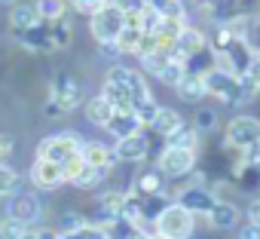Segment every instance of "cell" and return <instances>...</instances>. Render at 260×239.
Segmentation results:
<instances>
[{
  "instance_id": "obj_28",
  "label": "cell",
  "mask_w": 260,
  "mask_h": 239,
  "mask_svg": "<svg viewBox=\"0 0 260 239\" xmlns=\"http://www.w3.org/2000/svg\"><path fill=\"white\" fill-rule=\"evenodd\" d=\"M138 190H141L144 196H162V190H166L162 172H144V175L138 178Z\"/></svg>"
},
{
  "instance_id": "obj_31",
  "label": "cell",
  "mask_w": 260,
  "mask_h": 239,
  "mask_svg": "<svg viewBox=\"0 0 260 239\" xmlns=\"http://www.w3.org/2000/svg\"><path fill=\"white\" fill-rule=\"evenodd\" d=\"M236 178H239V184L242 187H260V166H245V163H239V169H236Z\"/></svg>"
},
{
  "instance_id": "obj_15",
  "label": "cell",
  "mask_w": 260,
  "mask_h": 239,
  "mask_svg": "<svg viewBox=\"0 0 260 239\" xmlns=\"http://www.w3.org/2000/svg\"><path fill=\"white\" fill-rule=\"evenodd\" d=\"M113 151L110 147H104L101 141H86L83 144V163L86 166H95V169H101V172H107L110 166H113Z\"/></svg>"
},
{
  "instance_id": "obj_35",
  "label": "cell",
  "mask_w": 260,
  "mask_h": 239,
  "mask_svg": "<svg viewBox=\"0 0 260 239\" xmlns=\"http://www.w3.org/2000/svg\"><path fill=\"white\" fill-rule=\"evenodd\" d=\"M172 55L166 52V49H156V52H150V55H144L141 58V65H144V71H153V74H159L162 68H166V62H169Z\"/></svg>"
},
{
  "instance_id": "obj_5",
  "label": "cell",
  "mask_w": 260,
  "mask_h": 239,
  "mask_svg": "<svg viewBox=\"0 0 260 239\" xmlns=\"http://www.w3.org/2000/svg\"><path fill=\"white\" fill-rule=\"evenodd\" d=\"M104 83L122 86V89L128 92V98H132V110H135L141 101H147V98H150V89H147L144 77H141L138 71H132V68H125V65H113V68L107 71V80H104Z\"/></svg>"
},
{
  "instance_id": "obj_9",
  "label": "cell",
  "mask_w": 260,
  "mask_h": 239,
  "mask_svg": "<svg viewBox=\"0 0 260 239\" xmlns=\"http://www.w3.org/2000/svg\"><path fill=\"white\" fill-rule=\"evenodd\" d=\"M205 49V37H202V31H196V28H181V34L175 37V43L169 46V55L172 58H181V62H187V58H193V55H199Z\"/></svg>"
},
{
  "instance_id": "obj_47",
  "label": "cell",
  "mask_w": 260,
  "mask_h": 239,
  "mask_svg": "<svg viewBox=\"0 0 260 239\" xmlns=\"http://www.w3.org/2000/svg\"><path fill=\"white\" fill-rule=\"evenodd\" d=\"M58 113H61V110H58V107L49 101V104H46V116H58Z\"/></svg>"
},
{
  "instance_id": "obj_19",
  "label": "cell",
  "mask_w": 260,
  "mask_h": 239,
  "mask_svg": "<svg viewBox=\"0 0 260 239\" xmlns=\"http://www.w3.org/2000/svg\"><path fill=\"white\" fill-rule=\"evenodd\" d=\"M86 116H89V123H95V126H107L110 123V116H113V104L104 98V95H95L89 104H86Z\"/></svg>"
},
{
  "instance_id": "obj_11",
  "label": "cell",
  "mask_w": 260,
  "mask_h": 239,
  "mask_svg": "<svg viewBox=\"0 0 260 239\" xmlns=\"http://www.w3.org/2000/svg\"><path fill=\"white\" fill-rule=\"evenodd\" d=\"M150 144L147 138L138 132V135H128V138H116V147H113V157L122 160V163H141L147 157Z\"/></svg>"
},
{
  "instance_id": "obj_37",
  "label": "cell",
  "mask_w": 260,
  "mask_h": 239,
  "mask_svg": "<svg viewBox=\"0 0 260 239\" xmlns=\"http://www.w3.org/2000/svg\"><path fill=\"white\" fill-rule=\"evenodd\" d=\"M110 4H113L119 13H125V16H138V13L144 10V0H110Z\"/></svg>"
},
{
  "instance_id": "obj_8",
  "label": "cell",
  "mask_w": 260,
  "mask_h": 239,
  "mask_svg": "<svg viewBox=\"0 0 260 239\" xmlns=\"http://www.w3.org/2000/svg\"><path fill=\"white\" fill-rule=\"evenodd\" d=\"M196 166V151H181V147H166L162 157H159V172L162 175H172V178H181V175H190Z\"/></svg>"
},
{
  "instance_id": "obj_21",
  "label": "cell",
  "mask_w": 260,
  "mask_h": 239,
  "mask_svg": "<svg viewBox=\"0 0 260 239\" xmlns=\"http://www.w3.org/2000/svg\"><path fill=\"white\" fill-rule=\"evenodd\" d=\"M10 25H13V31H28V28H34V25H40V16H37V10L34 7H13V13H10Z\"/></svg>"
},
{
  "instance_id": "obj_43",
  "label": "cell",
  "mask_w": 260,
  "mask_h": 239,
  "mask_svg": "<svg viewBox=\"0 0 260 239\" xmlns=\"http://www.w3.org/2000/svg\"><path fill=\"white\" fill-rule=\"evenodd\" d=\"M245 74H248V77L257 83V89H260V55H254V58H251V65H248V71H245Z\"/></svg>"
},
{
  "instance_id": "obj_42",
  "label": "cell",
  "mask_w": 260,
  "mask_h": 239,
  "mask_svg": "<svg viewBox=\"0 0 260 239\" xmlns=\"http://www.w3.org/2000/svg\"><path fill=\"white\" fill-rule=\"evenodd\" d=\"M10 154H13V138L0 132V166H4V163L10 160Z\"/></svg>"
},
{
  "instance_id": "obj_36",
  "label": "cell",
  "mask_w": 260,
  "mask_h": 239,
  "mask_svg": "<svg viewBox=\"0 0 260 239\" xmlns=\"http://www.w3.org/2000/svg\"><path fill=\"white\" fill-rule=\"evenodd\" d=\"M236 77H239V92H242V104H245V101H251L260 89H257V83H254L248 74H236Z\"/></svg>"
},
{
  "instance_id": "obj_32",
  "label": "cell",
  "mask_w": 260,
  "mask_h": 239,
  "mask_svg": "<svg viewBox=\"0 0 260 239\" xmlns=\"http://www.w3.org/2000/svg\"><path fill=\"white\" fill-rule=\"evenodd\" d=\"M25 230L28 227L22 221H16V218H4V221H0V239H22Z\"/></svg>"
},
{
  "instance_id": "obj_44",
  "label": "cell",
  "mask_w": 260,
  "mask_h": 239,
  "mask_svg": "<svg viewBox=\"0 0 260 239\" xmlns=\"http://www.w3.org/2000/svg\"><path fill=\"white\" fill-rule=\"evenodd\" d=\"M239 239H260V227L257 224H245L239 230Z\"/></svg>"
},
{
  "instance_id": "obj_39",
  "label": "cell",
  "mask_w": 260,
  "mask_h": 239,
  "mask_svg": "<svg viewBox=\"0 0 260 239\" xmlns=\"http://www.w3.org/2000/svg\"><path fill=\"white\" fill-rule=\"evenodd\" d=\"M214 123H217V113H214V110H199V113H196V132H199V129L208 132V129H214Z\"/></svg>"
},
{
  "instance_id": "obj_17",
  "label": "cell",
  "mask_w": 260,
  "mask_h": 239,
  "mask_svg": "<svg viewBox=\"0 0 260 239\" xmlns=\"http://www.w3.org/2000/svg\"><path fill=\"white\" fill-rule=\"evenodd\" d=\"M141 37H144V31L138 28V22H135V16H125V28L119 31V37H116V52H135L138 49V43H141Z\"/></svg>"
},
{
  "instance_id": "obj_50",
  "label": "cell",
  "mask_w": 260,
  "mask_h": 239,
  "mask_svg": "<svg viewBox=\"0 0 260 239\" xmlns=\"http://www.w3.org/2000/svg\"><path fill=\"white\" fill-rule=\"evenodd\" d=\"M147 239H166V236H159V233H153V236H147Z\"/></svg>"
},
{
  "instance_id": "obj_13",
  "label": "cell",
  "mask_w": 260,
  "mask_h": 239,
  "mask_svg": "<svg viewBox=\"0 0 260 239\" xmlns=\"http://www.w3.org/2000/svg\"><path fill=\"white\" fill-rule=\"evenodd\" d=\"M10 218L22 221L25 227H28V224H37V221L43 218V205H40V199H37L34 193H22V196L13 199V212H10Z\"/></svg>"
},
{
  "instance_id": "obj_1",
  "label": "cell",
  "mask_w": 260,
  "mask_h": 239,
  "mask_svg": "<svg viewBox=\"0 0 260 239\" xmlns=\"http://www.w3.org/2000/svg\"><path fill=\"white\" fill-rule=\"evenodd\" d=\"M153 224H156V233L166 239H190L193 233V215L178 202H169L166 208H159Z\"/></svg>"
},
{
  "instance_id": "obj_16",
  "label": "cell",
  "mask_w": 260,
  "mask_h": 239,
  "mask_svg": "<svg viewBox=\"0 0 260 239\" xmlns=\"http://www.w3.org/2000/svg\"><path fill=\"white\" fill-rule=\"evenodd\" d=\"M205 218H208V224H211L214 230H233L236 221H239V208H236L233 202H220V199H217Z\"/></svg>"
},
{
  "instance_id": "obj_38",
  "label": "cell",
  "mask_w": 260,
  "mask_h": 239,
  "mask_svg": "<svg viewBox=\"0 0 260 239\" xmlns=\"http://www.w3.org/2000/svg\"><path fill=\"white\" fill-rule=\"evenodd\" d=\"M156 49H162V46H159V40H156L153 34H144V37H141V43H138V49H135V55H138V58H144V55H150V52H156Z\"/></svg>"
},
{
  "instance_id": "obj_18",
  "label": "cell",
  "mask_w": 260,
  "mask_h": 239,
  "mask_svg": "<svg viewBox=\"0 0 260 239\" xmlns=\"http://www.w3.org/2000/svg\"><path fill=\"white\" fill-rule=\"evenodd\" d=\"M175 89H178V95H181L184 101H190V104H193V101H202V98L208 95V92H205V80H202V74H184V77L178 80Z\"/></svg>"
},
{
  "instance_id": "obj_29",
  "label": "cell",
  "mask_w": 260,
  "mask_h": 239,
  "mask_svg": "<svg viewBox=\"0 0 260 239\" xmlns=\"http://www.w3.org/2000/svg\"><path fill=\"white\" fill-rule=\"evenodd\" d=\"M184 74H187L184 62H181V58H169V62H166V68H162V71H159L156 77H159V80H162L166 86H178V80H181Z\"/></svg>"
},
{
  "instance_id": "obj_7",
  "label": "cell",
  "mask_w": 260,
  "mask_h": 239,
  "mask_svg": "<svg viewBox=\"0 0 260 239\" xmlns=\"http://www.w3.org/2000/svg\"><path fill=\"white\" fill-rule=\"evenodd\" d=\"M80 98H83V86L71 74H55V80H52V98L49 101L61 113H68V110H74L80 104Z\"/></svg>"
},
{
  "instance_id": "obj_33",
  "label": "cell",
  "mask_w": 260,
  "mask_h": 239,
  "mask_svg": "<svg viewBox=\"0 0 260 239\" xmlns=\"http://www.w3.org/2000/svg\"><path fill=\"white\" fill-rule=\"evenodd\" d=\"M156 113H159V104L153 101V95H150L147 101H141V104L135 107V116L141 120V126H150L153 120H156Z\"/></svg>"
},
{
  "instance_id": "obj_49",
  "label": "cell",
  "mask_w": 260,
  "mask_h": 239,
  "mask_svg": "<svg viewBox=\"0 0 260 239\" xmlns=\"http://www.w3.org/2000/svg\"><path fill=\"white\" fill-rule=\"evenodd\" d=\"M0 7H16V0H0Z\"/></svg>"
},
{
  "instance_id": "obj_3",
  "label": "cell",
  "mask_w": 260,
  "mask_h": 239,
  "mask_svg": "<svg viewBox=\"0 0 260 239\" xmlns=\"http://www.w3.org/2000/svg\"><path fill=\"white\" fill-rule=\"evenodd\" d=\"M122 28H125V13H119L110 0H107V7H101V10L92 16V34H95V40H98L101 46L116 43V37H119Z\"/></svg>"
},
{
  "instance_id": "obj_45",
  "label": "cell",
  "mask_w": 260,
  "mask_h": 239,
  "mask_svg": "<svg viewBox=\"0 0 260 239\" xmlns=\"http://www.w3.org/2000/svg\"><path fill=\"white\" fill-rule=\"evenodd\" d=\"M248 224H257V227H260V199H254V202L248 205Z\"/></svg>"
},
{
  "instance_id": "obj_25",
  "label": "cell",
  "mask_w": 260,
  "mask_h": 239,
  "mask_svg": "<svg viewBox=\"0 0 260 239\" xmlns=\"http://www.w3.org/2000/svg\"><path fill=\"white\" fill-rule=\"evenodd\" d=\"M40 22H58L64 19V0H37L34 4Z\"/></svg>"
},
{
  "instance_id": "obj_2",
  "label": "cell",
  "mask_w": 260,
  "mask_h": 239,
  "mask_svg": "<svg viewBox=\"0 0 260 239\" xmlns=\"http://www.w3.org/2000/svg\"><path fill=\"white\" fill-rule=\"evenodd\" d=\"M83 144H86V141H80L74 132H61V135H52V138L40 141L37 160H49V163H55V166H64V163H71L74 157L83 154Z\"/></svg>"
},
{
  "instance_id": "obj_14",
  "label": "cell",
  "mask_w": 260,
  "mask_h": 239,
  "mask_svg": "<svg viewBox=\"0 0 260 239\" xmlns=\"http://www.w3.org/2000/svg\"><path fill=\"white\" fill-rule=\"evenodd\" d=\"M104 129H110L116 138H128V135H138L141 132V120L135 116V110H113L110 123Z\"/></svg>"
},
{
  "instance_id": "obj_30",
  "label": "cell",
  "mask_w": 260,
  "mask_h": 239,
  "mask_svg": "<svg viewBox=\"0 0 260 239\" xmlns=\"http://www.w3.org/2000/svg\"><path fill=\"white\" fill-rule=\"evenodd\" d=\"M80 227H86V218H83L80 212H64V215L58 218V224H55V230H58L61 236H68V233H77Z\"/></svg>"
},
{
  "instance_id": "obj_34",
  "label": "cell",
  "mask_w": 260,
  "mask_h": 239,
  "mask_svg": "<svg viewBox=\"0 0 260 239\" xmlns=\"http://www.w3.org/2000/svg\"><path fill=\"white\" fill-rule=\"evenodd\" d=\"M16 187H19V175L4 163L0 166V196H10V193H16Z\"/></svg>"
},
{
  "instance_id": "obj_4",
  "label": "cell",
  "mask_w": 260,
  "mask_h": 239,
  "mask_svg": "<svg viewBox=\"0 0 260 239\" xmlns=\"http://www.w3.org/2000/svg\"><path fill=\"white\" fill-rule=\"evenodd\" d=\"M202 80H205V92L217 95L226 104H242V92H239V77L236 74H230V71L214 65V68H208L202 74Z\"/></svg>"
},
{
  "instance_id": "obj_6",
  "label": "cell",
  "mask_w": 260,
  "mask_h": 239,
  "mask_svg": "<svg viewBox=\"0 0 260 239\" xmlns=\"http://www.w3.org/2000/svg\"><path fill=\"white\" fill-rule=\"evenodd\" d=\"M226 144L236 151H248L254 144H260V120L257 116H236L226 126Z\"/></svg>"
},
{
  "instance_id": "obj_26",
  "label": "cell",
  "mask_w": 260,
  "mask_h": 239,
  "mask_svg": "<svg viewBox=\"0 0 260 239\" xmlns=\"http://www.w3.org/2000/svg\"><path fill=\"white\" fill-rule=\"evenodd\" d=\"M101 95L113 104V110H132V98H128V92H125L122 86L104 83V92H101Z\"/></svg>"
},
{
  "instance_id": "obj_20",
  "label": "cell",
  "mask_w": 260,
  "mask_h": 239,
  "mask_svg": "<svg viewBox=\"0 0 260 239\" xmlns=\"http://www.w3.org/2000/svg\"><path fill=\"white\" fill-rule=\"evenodd\" d=\"M166 141H169V147H181V151H196V144H199V132L193 129V126H178L172 135H166Z\"/></svg>"
},
{
  "instance_id": "obj_27",
  "label": "cell",
  "mask_w": 260,
  "mask_h": 239,
  "mask_svg": "<svg viewBox=\"0 0 260 239\" xmlns=\"http://www.w3.org/2000/svg\"><path fill=\"white\" fill-rule=\"evenodd\" d=\"M101 178H104V172H101V169H95V166H86V163H83V169L71 178V184H74V187H83V190H92Z\"/></svg>"
},
{
  "instance_id": "obj_41",
  "label": "cell",
  "mask_w": 260,
  "mask_h": 239,
  "mask_svg": "<svg viewBox=\"0 0 260 239\" xmlns=\"http://www.w3.org/2000/svg\"><path fill=\"white\" fill-rule=\"evenodd\" d=\"M242 163H245V166H260V144L242 151Z\"/></svg>"
},
{
  "instance_id": "obj_22",
  "label": "cell",
  "mask_w": 260,
  "mask_h": 239,
  "mask_svg": "<svg viewBox=\"0 0 260 239\" xmlns=\"http://www.w3.org/2000/svg\"><path fill=\"white\" fill-rule=\"evenodd\" d=\"M144 7H150L153 13H159L162 19H178V22H184V4L181 0H144Z\"/></svg>"
},
{
  "instance_id": "obj_46",
  "label": "cell",
  "mask_w": 260,
  "mask_h": 239,
  "mask_svg": "<svg viewBox=\"0 0 260 239\" xmlns=\"http://www.w3.org/2000/svg\"><path fill=\"white\" fill-rule=\"evenodd\" d=\"M37 239H61V233L52 227H43V230H37Z\"/></svg>"
},
{
  "instance_id": "obj_10",
  "label": "cell",
  "mask_w": 260,
  "mask_h": 239,
  "mask_svg": "<svg viewBox=\"0 0 260 239\" xmlns=\"http://www.w3.org/2000/svg\"><path fill=\"white\" fill-rule=\"evenodd\" d=\"M214 202H217V199H214V193H211V190H205L199 181H196V184H190V187H184V190L178 193V205H184L190 215H208Z\"/></svg>"
},
{
  "instance_id": "obj_23",
  "label": "cell",
  "mask_w": 260,
  "mask_h": 239,
  "mask_svg": "<svg viewBox=\"0 0 260 239\" xmlns=\"http://www.w3.org/2000/svg\"><path fill=\"white\" fill-rule=\"evenodd\" d=\"M181 123H184V120H181V113H178V110H172V107H159V113H156V120H153L150 126H153L159 135H172Z\"/></svg>"
},
{
  "instance_id": "obj_12",
  "label": "cell",
  "mask_w": 260,
  "mask_h": 239,
  "mask_svg": "<svg viewBox=\"0 0 260 239\" xmlns=\"http://www.w3.org/2000/svg\"><path fill=\"white\" fill-rule=\"evenodd\" d=\"M31 181H34L40 190H55V187L64 184V172H61V166H55V163H49V160H37V163L31 166Z\"/></svg>"
},
{
  "instance_id": "obj_24",
  "label": "cell",
  "mask_w": 260,
  "mask_h": 239,
  "mask_svg": "<svg viewBox=\"0 0 260 239\" xmlns=\"http://www.w3.org/2000/svg\"><path fill=\"white\" fill-rule=\"evenodd\" d=\"M181 28H184V22H178V19H162L153 37H156V40H159V46H162V49L169 52V46L175 43V37L181 34Z\"/></svg>"
},
{
  "instance_id": "obj_40",
  "label": "cell",
  "mask_w": 260,
  "mask_h": 239,
  "mask_svg": "<svg viewBox=\"0 0 260 239\" xmlns=\"http://www.w3.org/2000/svg\"><path fill=\"white\" fill-rule=\"evenodd\" d=\"M71 4H74L80 13H86V16H95L101 7H107V0H71Z\"/></svg>"
},
{
  "instance_id": "obj_48",
  "label": "cell",
  "mask_w": 260,
  "mask_h": 239,
  "mask_svg": "<svg viewBox=\"0 0 260 239\" xmlns=\"http://www.w3.org/2000/svg\"><path fill=\"white\" fill-rule=\"evenodd\" d=\"M22 239H37V230H31V227H28V230H25V236H22Z\"/></svg>"
}]
</instances>
